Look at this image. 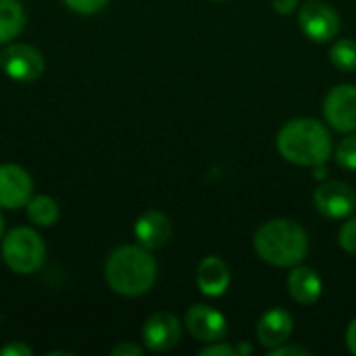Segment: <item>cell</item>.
Here are the masks:
<instances>
[{
	"mask_svg": "<svg viewBox=\"0 0 356 356\" xmlns=\"http://www.w3.org/2000/svg\"><path fill=\"white\" fill-rule=\"evenodd\" d=\"M346 346L356 356V317L348 323V327H346Z\"/></svg>",
	"mask_w": 356,
	"mask_h": 356,
	"instance_id": "cell-27",
	"label": "cell"
},
{
	"mask_svg": "<svg viewBox=\"0 0 356 356\" xmlns=\"http://www.w3.org/2000/svg\"><path fill=\"white\" fill-rule=\"evenodd\" d=\"M0 254L4 265L13 273L31 275L38 273L46 263V242L35 229L19 225L10 229L6 236H2Z\"/></svg>",
	"mask_w": 356,
	"mask_h": 356,
	"instance_id": "cell-4",
	"label": "cell"
},
{
	"mask_svg": "<svg viewBox=\"0 0 356 356\" xmlns=\"http://www.w3.org/2000/svg\"><path fill=\"white\" fill-rule=\"evenodd\" d=\"M33 196L31 175L15 163L0 165V209L15 211L29 202Z\"/></svg>",
	"mask_w": 356,
	"mask_h": 356,
	"instance_id": "cell-11",
	"label": "cell"
},
{
	"mask_svg": "<svg viewBox=\"0 0 356 356\" xmlns=\"http://www.w3.org/2000/svg\"><path fill=\"white\" fill-rule=\"evenodd\" d=\"M315 209L327 219H348L356 209V192L344 181H323L315 194Z\"/></svg>",
	"mask_w": 356,
	"mask_h": 356,
	"instance_id": "cell-9",
	"label": "cell"
},
{
	"mask_svg": "<svg viewBox=\"0 0 356 356\" xmlns=\"http://www.w3.org/2000/svg\"><path fill=\"white\" fill-rule=\"evenodd\" d=\"M315 169V177L317 179H325L327 177V169L323 167V165H317V167H313Z\"/></svg>",
	"mask_w": 356,
	"mask_h": 356,
	"instance_id": "cell-29",
	"label": "cell"
},
{
	"mask_svg": "<svg viewBox=\"0 0 356 356\" xmlns=\"http://www.w3.org/2000/svg\"><path fill=\"white\" fill-rule=\"evenodd\" d=\"M181 340V323L171 313H154L142 325V342L150 353H169Z\"/></svg>",
	"mask_w": 356,
	"mask_h": 356,
	"instance_id": "cell-10",
	"label": "cell"
},
{
	"mask_svg": "<svg viewBox=\"0 0 356 356\" xmlns=\"http://www.w3.org/2000/svg\"><path fill=\"white\" fill-rule=\"evenodd\" d=\"M215 2H221V0H215Z\"/></svg>",
	"mask_w": 356,
	"mask_h": 356,
	"instance_id": "cell-31",
	"label": "cell"
},
{
	"mask_svg": "<svg viewBox=\"0 0 356 356\" xmlns=\"http://www.w3.org/2000/svg\"><path fill=\"white\" fill-rule=\"evenodd\" d=\"M275 144L280 154L296 167L313 169L317 165H325L334 152L330 129L313 117H298L288 121L280 129Z\"/></svg>",
	"mask_w": 356,
	"mask_h": 356,
	"instance_id": "cell-2",
	"label": "cell"
},
{
	"mask_svg": "<svg viewBox=\"0 0 356 356\" xmlns=\"http://www.w3.org/2000/svg\"><path fill=\"white\" fill-rule=\"evenodd\" d=\"M338 244L344 252L356 254V217H348L346 223L338 232Z\"/></svg>",
	"mask_w": 356,
	"mask_h": 356,
	"instance_id": "cell-20",
	"label": "cell"
},
{
	"mask_svg": "<svg viewBox=\"0 0 356 356\" xmlns=\"http://www.w3.org/2000/svg\"><path fill=\"white\" fill-rule=\"evenodd\" d=\"M309 234L292 219L265 221L254 234L257 254L280 269H292L300 265L309 254Z\"/></svg>",
	"mask_w": 356,
	"mask_h": 356,
	"instance_id": "cell-3",
	"label": "cell"
},
{
	"mask_svg": "<svg viewBox=\"0 0 356 356\" xmlns=\"http://www.w3.org/2000/svg\"><path fill=\"white\" fill-rule=\"evenodd\" d=\"M336 163L342 169L356 171V134L346 136L336 148Z\"/></svg>",
	"mask_w": 356,
	"mask_h": 356,
	"instance_id": "cell-19",
	"label": "cell"
},
{
	"mask_svg": "<svg viewBox=\"0 0 356 356\" xmlns=\"http://www.w3.org/2000/svg\"><path fill=\"white\" fill-rule=\"evenodd\" d=\"M111 355L113 356H142L144 355V348H142V346H138V344H134V342H121V344H117V346L111 350Z\"/></svg>",
	"mask_w": 356,
	"mask_h": 356,
	"instance_id": "cell-25",
	"label": "cell"
},
{
	"mask_svg": "<svg viewBox=\"0 0 356 356\" xmlns=\"http://www.w3.org/2000/svg\"><path fill=\"white\" fill-rule=\"evenodd\" d=\"M25 8L19 0H0V44H8L25 27Z\"/></svg>",
	"mask_w": 356,
	"mask_h": 356,
	"instance_id": "cell-16",
	"label": "cell"
},
{
	"mask_svg": "<svg viewBox=\"0 0 356 356\" xmlns=\"http://www.w3.org/2000/svg\"><path fill=\"white\" fill-rule=\"evenodd\" d=\"M311 355V350L309 348H305V346H294V344H288V342H284V344H280V346H275V348H269L267 350V356H309Z\"/></svg>",
	"mask_w": 356,
	"mask_h": 356,
	"instance_id": "cell-23",
	"label": "cell"
},
{
	"mask_svg": "<svg viewBox=\"0 0 356 356\" xmlns=\"http://www.w3.org/2000/svg\"><path fill=\"white\" fill-rule=\"evenodd\" d=\"M33 350L25 342H8L0 348V356H31Z\"/></svg>",
	"mask_w": 356,
	"mask_h": 356,
	"instance_id": "cell-24",
	"label": "cell"
},
{
	"mask_svg": "<svg viewBox=\"0 0 356 356\" xmlns=\"http://www.w3.org/2000/svg\"><path fill=\"white\" fill-rule=\"evenodd\" d=\"M2 236H4V217L0 213V240H2Z\"/></svg>",
	"mask_w": 356,
	"mask_h": 356,
	"instance_id": "cell-30",
	"label": "cell"
},
{
	"mask_svg": "<svg viewBox=\"0 0 356 356\" xmlns=\"http://www.w3.org/2000/svg\"><path fill=\"white\" fill-rule=\"evenodd\" d=\"M25 211H27V219L35 227H52L60 217L58 202L52 196H46V194L31 196L29 202L25 204Z\"/></svg>",
	"mask_w": 356,
	"mask_h": 356,
	"instance_id": "cell-17",
	"label": "cell"
},
{
	"mask_svg": "<svg viewBox=\"0 0 356 356\" xmlns=\"http://www.w3.org/2000/svg\"><path fill=\"white\" fill-rule=\"evenodd\" d=\"M63 2L69 10L77 15H96L108 4V0H63Z\"/></svg>",
	"mask_w": 356,
	"mask_h": 356,
	"instance_id": "cell-21",
	"label": "cell"
},
{
	"mask_svg": "<svg viewBox=\"0 0 356 356\" xmlns=\"http://www.w3.org/2000/svg\"><path fill=\"white\" fill-rule=\"evenodd\" d=\"M298 25L302 33L315 42V44H325L338 38L340 33V15L323 2H307L300 6L298 13Z\"/></svg>",
	"mask_w": 356,
	"mask_h": 356,
	"instance_id": "cell-6",
	"label": "cell"
},
{
	"mask_svg": "<svg viewBox=\"0 0 356 356\" xmlns=\"http://www.w3.org/2000/svg\"><path fill=\"white\" fill-rule=\"evenodd\" d=\"M229 267L219 257H204L196 269V286L207 298H219L229 290Z\"/></svg>",
	"mask_w": 356,
	"mask_h": 356,
	"instance_id": "cell-14",
	"label": "cell"
},
{
	"mask_svg": "<svg viewBox=\"0 0 356 356\" xmlns=\"http://www.w3.org/2000/svg\"><path fill=\"white\" fill-rule=\"evenodd\" d=\"M171 221L165 213L161 211H146L138 217L134 225V236L138 244H142L148 250H159L163 248L169 238H171Z\"/></svg>",
	"mask_w": 356,
	"mask_h": 356,
	"instance_id": "cell-13",
	"label": "cell"
},
{
	"mask_svg": "<svg viewBox=\"0 0 356 356\" xmlns=\"http://www.w3.org/2000/svg\"><path fill=\"white\" fill-rule=\"evenodd\" d=\"M330 60L336 69L355 73L356 71V40L353 38H342L336 40L330 48Z\"/></svg>",
	"mask_w": 356,
	"mask_h": 356,
	"instance_id": "cell-18",
	"label": "cell"
},
{
	"mask_svg": "<svg viewBox=\"0 0 356 356\" xmlns=\"http://www.w3.org/2000/svg\"><path fill=\"white\" fill-rule=\"evenodd\" d=\"M200 356H238V348L227 344V342H223V340H217V342L207 344L200 350Z\"/></svg>",
	"mask_w": 356,
	"mask_h": 356,
	"instance_id": "cell-22",
	"label": "cell"
},
{
	"mask_svg": "<svg viewBox=\"0 0 356 356\" xmlns=\"http://www.w3.org/2000/svg\"><path fill=\"white\" fill-rule=\"evenodd\" d=\"M286 284H288L290 296L298 305H315L323 292V282H321L319 273L313 267H307L302 263L292 267Z\"/></svg>",
	"mask_w": 356,
	"mask_h": 356,
	"instance_id": "cell-15",
	"label": "cell"
},
{
	"mask_svg": "<svg viewBox=\"0 0 356 356\" xmlns=\"http://www.w3.org/2000/svg\"><path fill=\"white\" fill-rule=\"evenodd\" d=\"M0 71L19 83H31L46 71L44 54L25 42H8L0 50Z\"/></svg>",
	"mask_w": 356,
	"mask_h": 356,
	"instance_id": "cell-5",
	"label": "cell"
},
{
	"mask_svg": "<svg viewBox=\"0 0 356 356\" xmlns=\"http://www.w3.org/2000/svg\"><path fill=\"white\" fill-rule=\"evenodd\" d=\"M294 332V319L286 309H269L257 323V340L263 348H275L290 340Z\"/></svg>",
	"mask_w": 356,
	"mask_h": 356,
	"instance_id": "cell-12",
	"label": "cell"
},
{
	"mask_svg": "<svg viewBox=\"0 0 356 356\" xmlns=\"http://www.w3.org/2000/svg\"><path fill=\"white\" fill-rule=\"evenodd\" d=\"M323 117L332 129L342 134L356 131V86H334L323 100Z\"/></svg>",
	"mask_w": 356,
	"mask_h": 356,
	"instance_id": "cell-7",
	"label": "cell"
},
{
	"mask_svg": "<svg viewBox=\"0 0 356 356\" xmlns=\"http://www.w3.org/2000/svg\"><path fill=\"white\" fill-rule=\"evenodd\" d=\"M271 4L280 15H290L298 8V0H271Z\"/></svg>",
	"mask_w": 356,
	"mask_h": 356,
	"instance_id": "cell-26",
	"label": "cell"
},
{
	"mask_svg": "<svg viewBox=\"0 0 356 356\" xmlns=\"http://www.w3.org/2000/svg\"><path fill=\"white\" fill-rule=\"evenodd\" d=\"M184 325L190 332V336L202 344H211L217 340H223L227 336V319L225 315L204 302L192 305L186 311Z\"/></svg>",
	"mask_w": 356,
	"mask_h": 356,
	"instance_id": "cell-8",
	"label": "cell"
},
{
	"mask_svg": "<svg viewBox=\"0 0 356 356\" xmlns=\"http://www.w3.org/2000/svg\"><path fill=\"white\" fill-rule=\"evenodd\" d=\"M236 348H238V356L252 355V344H248V342H240Z\"/></svg>",
	"mask_w": 356,
	"mask_h": 356,
	"instance_id": "cell-28",
	"label": "cell"
},
{
	"mask_svg": "<svg viewBox=\"0 0 356 356\" xmlns=\"http://www.w3.org/2000/svg\"><path fill=\"white\" fill-rule=\"evenodd\" d=\"M156 261L142 244L117 246L104 263V280L108 288L125 298L148 294L156 282Z\"/></svg>",
	"mask_w": 356,
	"mask_h": 356,
	"instance_id": "cell-1",
	"label": "cell"
}]
</instances>
